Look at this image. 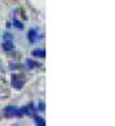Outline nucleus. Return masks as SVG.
I'll list each match as a JSON object with an SVG mask.
<instances>
[{"label":"nucleus","instance_id":"obj_1","mask_svg":"<svg viewBox=\"0 0 115 126\" xmlns=\"http://www.w3.org/2000/svg\"><path fill=\"white\" fill-rule=\"evenodd\" d=\"M23 109H19V107H16V106H8V107H5V110H4V115L5 117H8V118H14V117H22L23 115Z\"/></svg>","mask_w":115,"mask_h":126},{"label":"nucleus","instance_id":"obj_2","mask_svg":"<svg viewBox=\"0 0 115 126\" xmlns=\"http://www.w3.org/2000/svg\"><path fill=\"white\" fill-rule=\"evenodd\" d=\"M11 79H12V80H11L12 87H15V89H22V87H23L24 80H23L20 77H17V75H12Z\"/></svg>","mask_w":115,"mask_h":126},{"label":"nucleus","instance_id":"obj_3","mask_svg":"<svg viewBox=\"0 0 115 126\" xmlns=\"http://www.w3.org/2000/svg\"><path fill=\"white\" fill-rule=\"evenodd\" d=\"M27 36H28V42H29V43H35V42H36V36H38V32L32 28V30H29V31H28Z\"/></svg>","mask_w":115,"mask_h":126},{"label":"nucleus","instance_id":"obj_4","mask_svg":"<svg viewBox=\"0 0 115 126\" xmlns=\"http://www.w3.org/2000/svg\"><path fill=\"white\" fill-rule=\"evenodd\" d=\"M31 54H32V56H35V58H44V56H46V51H44V50H40V48L34 50Z\"/></svg>","mask_w":115,"mask_h":126},{"label":"nucleus","instance_id":"obj_5","mask_svg":"<svg viewBox=\"0 0 115 126\" xmlns=\"http://www.w3.org/2000/svg\"><path fill=\"white\" fill-rule=\"evenodd\" d=\"M26 64H27L28 68H35V67H40L42 63L40 62H35V61H32V59H28V61L26 62Z\"/></svg>","mask_w":115,"mask_h":126},{"label":"nucleus","instance_id":"obj_6","mask_svg":"<svg viewBox=\"0 0 115 126\" xmlns=\"http://www.w3.org/2000/svg\"><path fill=\"white\" fill-rule=\"evenodd\" d=\"M3 48H4L5 51H11L12 48H14V43H12L11 40H7L3 43Z\"/></svg>","mask_w":115,"mask_h":126},{"label":"nucleus","instance_id":"obj_7","mask_svg":"<svg viewBox=\"0 0 115 126\" xmlns=\"http://www.w3.org/2000/svg\"><path fill=\"white\" fill-rule=\"evenodd\" d=\"M34 118H35V122H36V125H40V126H44V125H46V121H44L43 118H40V117L35 115V114H34Z\"/></svg>","mask_w":115,"mask_h":126},{"label":"nucleus","instance_id":"obj_8","mask_svg":"<svg viewBox=\"0 0 115 126\" xmlns=\"http://www.w3.org/2000/svg\"><path fill=\"white\" fill-rule=\"evenodd\" d=\"M14 24L16 26V27H17V28H19V30H22V28H23L22 23H20V22H17V20H14Z\"/></svg>","mask_w":115,"mask_h":126}]
</instances>
